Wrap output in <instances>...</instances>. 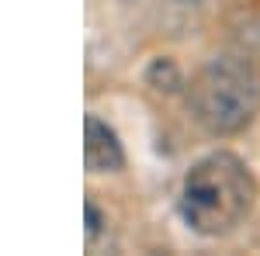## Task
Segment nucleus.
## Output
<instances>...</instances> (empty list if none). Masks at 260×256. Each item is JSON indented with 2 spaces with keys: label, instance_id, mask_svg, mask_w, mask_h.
Segmentation results:
<instances>
[{
  "label": "nucleus",
  "instance_id": "obj_1",
  "mask_svg": "<svg viewBox=\"0 0 260 256\" xmlns=\"http://www.w3.org/2000/svg\"><path fill=\"white\" fill-rule=\"evenodd\" d=\"M257 197V180L233 153H208L180 184V218L198 236H225L240 225Z\"/></svg>",
  "mask_w": 260,
  "mask_h": 256
},
{
  "label": "nucleus",
  "instance_id": "obj_2",
  "mask_svg": "<svg viewBox=\"0 0 260 256\" xmlns=\"http://www.w3.org/2000/svg\"><path fill=\"white\" fill-rule=\"evenodd\" d=\"M187 111L212 135H236L260 111V73L246 56H215L187 87Z\"/></svg>",
  "mask_w": 260,
  "mask_h": 256
},
{
  "label": "nucleus",
  "instance_id": "obj_3",
  "mask_svg": "<svg viewBox=\"0 0 260 256\" xmlns=\"http://www.w3.org/2000/svg\"><path fill=\"white\" fill-rule=\"evenodd\" d=\"M83 163L90 173H111V170H121V163H125V149H121L115 128L108 121H101L98 115H87L83 121Z\"/></svg>",
  "mask_w": 260,
  "mask_h": 256
},
{
  "label": "nucleus",
  "instance_id": "obj_4",
  "mask_svg": "<svg viewBox=\"0 0 260 256\" xmlns=\"http://www.w3.org/2000/svg\"><path fill=\"white\" fill-rule=\"evenodd\" d=\"M101 232V211L94 208V201H87V239H98Z\"/></svg>",
  "mask_w": 260,
  "mask_h": 256
}]
</instances>
